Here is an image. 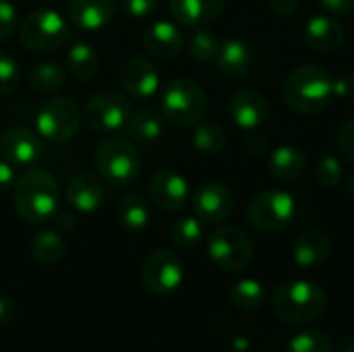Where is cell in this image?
Instances as JSON below:
<instances>
[{"mask_svg":"<svg viewBox=\"0 0 354 352\" xmlns=\"http://www.w3.org/2000/svg\"><path fill=\"white\" fill-rule=\"evenodd\" d=\"M15 210L29 224L54 218L60 201L56 178L44 170H29L15 183Z\"/></svg>","mask_w":354,"mask_h":352,"instance_id":"1","label":"cell"},{"mask_svg":"<svg viewBox=\"0 0 354 352\" xmlns=\"http://www.w3.org/2000/svg\"><path fill=\"white\" fill-rule=\"evenodd\" d=\"M334 79L317 64L295 68L284 81V100L299 114H317L332 100Z\"/></svg>","mask_w":354,"mask_h":352,"instance_id":"2","label":"cell"},{"mask_svg":"<svg viewBox=\"0 0 354 352\" xmlns=\"http://www.w3.org/2000/svg\"><path fill=\"white\" fill-rule=\"evenodd\" d=\"M272 305H274V313L282 322L290 326H305L317 322L324 315L328 297L317 284L295 280V282L280 284L274 290Z\"/></svg>","mask_w":354,"mask_h":352,"instance_id":"3","label":"cell"},{"mask_svg":"<svg viewBox=\"0 0 354 352\" xmlns=\"http://www.w3.org/2000/svg\"><path fill=\"white\" fill-rule=\"evenodd\" d=\"M95 166L106 183L129 187L139 176L141 158L133 143L124 139H106L95 149Z\"/></svg>","mask_w":354,"mask_h":352,"instance_id":"4","label":"cell"},{"mask_svg":"<svg viewBox=\"0 0 354 352\" xmlns=\"http://www.w3.org/2000/svg\"><path fill=\"white\" fill-rule=\"evenodd\" d=\"M205 91L191 79H174L162 93V112L174 124L189 127L199 122L205 114Z\"/></svg>","mask_w":354,"mask_h":352,"instance_id":"5","label":"cell"},{"mask_svg":"<svg viewBox=\"0 0 354 352\" xmlns=\"http://www.w3.org/2000/svg\"><path fill=\"white\" fill-rule=\"evenodd\" d=\"M71 31L66 21L50 8H39L29 12L21 27H19V37L25 48L35 50V52H52L58 50L60 46L66 44Z\"/></svg>","mask_w":354,"mask_h":352,"instance_id":"6","label":"cell"},{"mask_svg":"<svg viewBox=\"0 0 354 352\" xmlns=\"http://www.w3.org/2000/svg\"><path fill=\"white\" fill-rule=\"evenodd\" d=\"M295 212V197L282 189H272L253 197L247 207V220L261 232H280L292 222Z\"/></svg>","mask_w":354,"mask_h":352,"instance_id":"7","label":"cell"},{"mask_svg":"<svg viewBox=\"0 0 354 352\" xmlns=\"http://www.w3.org/2000/svg\"><path fill=\"white\" fill-rule=\"evenodd\" d=\"M209 259L228 272L245 270L253 259L251 239L236 226H222L214 230L207 239Z\"/></svg>","mask_w":354,"mask_h":352,"instance_id":"8","label":"cell"},{"mask_svg":"<svg viewBox=\"0 0 354 352\" xmlns=\"http://www.w3.org/2000/svg\"><path fill=\"white\" fill-rule=\"evenodd\" d=\"M131 104L118 91H100L89 98L83 110V120L95 133H116L131 118Z\"/></svg>","mask_w":354,"mask_h":352,"instance_id":"9","label":"cell"},{"mask_svg":"<svg viewBox=\"0 0 354 352\" xmlns=\"http://www.w3.org/2000/svg\"><path fill=\"white\" fill-rule=\"evenodd\" d=\"M79 122H81L79 106L68 98H54L39 108L35 118V129L39 137L60 143L77 133Z\"/></svg>","mask_w":354,"mask_h":352,"instance_id":"10","label":"cell"},{"mask_svg":"<svg viewBox=\"0 0 354 352\" xmlns=\"http://www.w3.org/2000/svg\"><path fill=\"white\" fill-rule=\"evenodd\" d=\"M185 278L180 259L170 251H153L141 268V282L147 293L156 297L172 295Z\"/></svg>","mask_w":354,"mask_h":352,"instance_id":"11","label":"cell"},{"mask_svg":"<svg viewBox=\"0 0 354 352\" xmlns=\"http://www.w3.org/2000/svg\"><path fill=\"white\" fill-rule=\"evenodd\" d=\"M41 151H44V145L39 141V135L29 129L17 127L0 135V156L2 160H6L8 164L17 168H27L35 164Z\"/></svg>","mask_w":354,"mask_h":352,"instance_id":"12","label":"cell"},{"mask_svg":"<svg viewBox=\"0 0 354 352\" xmlns=\"http://www.w3.org/2000/svg\"><path fill=\"white\" fill-rule=\"evenodd\" d=\"M118 81L122 89L135 98V100H147L151 98L160 87V73L153 62H149L143 56L129 58L118 75Z\"/></svg>","mask_w":354,"mask_h":352,"instance_id":"13","label":"cell"},{"mask_svg":"<svg viewBox=\"0 0 354 352\" xmlns=\"http://www.w3.org/2000/svg\"><path fill=\"white\" fill-rule=\"evenodd\" d=\"M193 210L199 220L218 224L230 218L234 210V197L228 187L220 183H205L193 197Z\"/></svg>","mask_w":354,"mask_h":352,"instance_id":"14","label":"cell"},{"mask_svg":"<svg viewBox=\"0 0 354 352\" xmlns=\"http://www.w3.org/2000/svg\"><path fill=\"white\" fill-rule=\"evenodd\" d=\"M149 197L162 212H178L189 199L187 178L174 170H160L149 183Z\"/></svg>","mask_w":354,"mask_h":352,"instance_id":"15","label":"cell"},{"mask_svg":"<svg viewBox=\"0 0 354 352\" xmlns=\"http://www.w3.org/2000/svg\"><path fill=\"white\" fill-rule=\"evenodd\" d=\"M228 112L236 127L245 131H255L268 120L270 106L263 93L255 89H241L230 98Z\"/></svg>","mask_w":354,"mask_h":352,"instance_id":"16","label":"cell"},{"mask_svg":"<svg viewBox=\"0 0 354 352\" xmlns=\"http://www.w3.org/2000/svg\"><path fill=\"white\" fill-rule=\"evenodd\" d=\"M305 41L313 52L334 54L344 44V27L328 15H315L305 25Z\"/></svg>","mask_w":354,"mask_h":352,"instance_id":"17","label":"cell"},{"mask_svg":"<svg viewBox=\"0 0 354 352\" xmlns=\"http://www.w3.org/2000/svg\"><path fill=\"white\" fill-rule=\"evenodd\" d=\"M332 239L319 228L303 230L292 245V259L303 270H313L330 259Z\"/></svg>","mask_w":354,"mask_h":352,"instance_id":"18","label":"cell"},{"mask_svg":"<svg viewBox=\"0 0 354 352\" xmlns=\"http://www.w3.org/2000/svg\"><path fill=\"white\" fill-rule=\"evenodd\" d=\"M114 0H68L66 17L68 21L85 31H95L108 25L114 17Z\"/></svg>","mask_w":354,"mask_h":352,"instance_id":"19","label":"cell"},{"mask_svg":"<svg viewBox=\"0 0 354 352\" xmlns=\"http://www.w3.org/2000/svg\"><path fill=\"white\" fill-rule=\"evenodd\" d=\"M224 4L226 0H170V12L180 25L199 29L214 23L222 15Z\"/></svg>","mask_w":354,"mask_h":352,"instance_id":"20","label":"cell"},{"mask_svg":"<svg viewBox=\"0 0 354 352\" xmlns=\"http://www.w3.org/2000/svg\"><path fill=\"white\" fill-rule=\"evenodd\" d=\"M214 62H216V68L220 75L236 79V77L249 75V71L253 66V54H251V48L243 39L230 37V39L220 41Z\"/></svg>","mask_w":354,"mask_h":352,"instance_id":"21","label":"cell"},{"mask_svg":"<svg viewBox=\"0 0 354 352\" xmlns=\"http://www.w3.org/2000/svg\"><path fill=\"white\" fill-rule=\"evenodd\" d=\"M66 201L81 214H93L104 201L102 180L93 174H77L66 187Z\"/></svg>","mask_w":354,"mask_h":352,"instance_id":"22","label":"cell"},{"mask_svg":"<svg viewBox=\"0 0 354 352\" xmlns=\"http://www.w3.org/2000/svg\"><path fill=\"white\" fill-rule=\"evenodd\" d=\"M183 33L180 29L170 21H158L153 23L143 37V46L151 56L158 58H174L183 50Z\"/></svg>","mask_w":354,"mask_h":352,"instance_id":"23","label":"cell"},{"mask_svg":"<svg viewBox=\"0 0 354 352\" xmlns=\"http://www.w3.org/2000/svg\"><path fill=\"white\" fill-rule=\"evenodd\" d=\"M305 168H307V158L295 145H280L270 156V172L280 183H292L301 178Z\"/></svg>","mask_w":354,"mask_h":352,"instance_id":"24","label":"cell"},{"mask_svg":"<svg viewBox=\"0 0 354 352\" xmlns=\"http://www.w3.org/2000/svg\"><path fill=\"white\" fill-rule=\"evenodd\" d=\"M127 127H129L131 137L141 141V143H156L164 135V120L153 110H137V112H133Z\"/></svg>","mask_w":354,"mask_h":352,"instance_id":"25","label":"cell"},{"mask_svg":"<svg viewBox=\"0 0 354 352\" xmlns=\"http://www.w3.org/2000/svg\"><path fill=\"white\" fill-rule=\"evenodd\" d=\"M118 222L129 232H141L149 224V207L145 199L137 193L122 197L118 203Z\"/></svg>","mask_w":354,"mask_h":352,"instance_id":"26","label":"cell"},{"mask_svg":"<svg viewBox=\"0 0 354 352\" xmlns=\"http://www.w3.org/2000/svg\"><path fill=\"white\" fill-rule=\"evenodd\" d=\"M66 66L71 71V75L79 81H89L95 77L97 68H100V58L95 54V50L89 46V44H75L71 50H68V56H66Z\"/></svg>","mask_w":354,"mask_h":352,"instance_id":"27","label":"cell"},{"mask_svg":"<svg viewBox=\"0 0 354 352\" xmlns=\"http://www.w3.org/2000/svg\"><path fill=\"white\" fill-rule=\"evenodd\" d=\"M31 253L39 263L52 266L64 257L66 245H64V239L60 237L58 230H41L31 241Z\"/></svg>","mask_w":354,"mask_h":352,"instance_id":"28","label":"cell"},{"mask_svg":"<svg viewBox=\"0 0 354 352\" xmlns=\"http://www.w3.org/2000/svg\"><path fill=\"white\" fill-rule=\"evenodd\" d=\"M228 299L241 311H255V309L263 307V303H266V288L261 286V282H257L253 278H245V280H239L236 284H232Z\"/></svg>","mask_w":354,"mask_h":352,"instance_id":"29","label":"cell"},{"mask_svg":"<svg viewBox=\"0 0 354 352\" xmlns=\"http://www.w3.org/2000/svg\"><path fill=\"white\" fill-rule=\"evenodd\" d=\"M226 131L218 122H199L193 131V145L205 156H220L226 149Z\"/></svg>","mask_w":354,"mask_h":352,"instance_id":"30","label":"cell"},{"mask_svg":"<svg viewBox=\"0 0 354 352\" xmlns=\"http://www.w3.org/2000/svg\"><path fill=\"white\" fill-rule=\"evenodd\" d=\"M64 81H66V73L56 62H41L29 75L31 87L39 93H56L58 89H62Z\"/></svg>","mask_w":354,"mask_h":352,"instance_id":"31","label":"cell"},{"mask_svg":"<svg viewBox=\"0 0 354 352\" xmlns=\"http://www.w3.org/2000/svg\"><path fill=\"white\" fill-rule=\"evenodd\" d=\"M170 239L176 247L183 249H195L203 241V226L195 216L178 218L170 226Z\"/></svg>","mask_w":354,"mask_h":352,"instance_id":"32","label":"cell"},{"mask_svg":"<svg viewBox=\"0 0 354 352\" xmlns=\"http://www.w3.org/2000/svg\"><path fill=\"white\" fill-rule=\"evenodd\" d=\"M189 54L191 58L199 60V62H207V60H214L216 54H218V48H220V39L216 37V33L199 27L191 33L189 37Z\"/></svg>","mask_w":354,"mask_h":352,"instance_id":"33","label":"cell"},{"mask_svg":"<svg viewBox=\"0 0 354 352\" xmlns=\"http://www.w3.org/2000/svg\"><path fill=\"white\" fill-rule=\"evenodd\" d=\"M284 352H332V340L319 330H305L288 342Z\"/></svg>","mask_w":354,"mask_h":352,"instance_id":"34","label":"cell"},{"mask_svg":"<svg viewBox=\"0 0 354 352\" xmlns=\"http://www.w3.org/2000/svg\"><path fill=\"white\" fill-rule=\"evenodd\" d=\"M315 178L324 189H334L342 180V164L336 156H324L315 168Z\"/></svg>","mask_w":354,"mask_h":352,"instance_id":"35","label":"cell"},{"mask_svg":"<svg viewBox=\"0 0 354 352\" xmlns=\"http://www.w3.org/2000/svg\"><path fill=\"white\" fill-rule=\"evenodd\" d=\"M19 64L17 60L8 54L0 50V95H8L19 87Z\"/></svg>","mask_w":354,"mask_h":352,"instance_id":"36","label":"cell"},{"mask_svg":"<svg viewBox=\"0 0 354 352\" xmlns=\"http://www.w3.org/2000/svg\"><path fill=\"white\" fill-rule=\"evenodd\" d=\"M336 147L340 151V156L344 160H348L351 164H354V118L346 120L338 135H336Z\"/></svg>","mask_w":354,"mask_h":352,"instance_id":"37","label":"cell"},{"mask_svg":"<svg viewBox=\"0 0 354 352\" xmlns=\"http://www.w3.org/2000/svg\"><path fill=\"white\" fill-rule=\"evenodd\" d=\"M17 27V8L10 0H0V41L8 39Z\"/></svg>","mask_w":354,"mask_h":352,"instance_id":"38","label":"cell"},{"mask_svg":"<svg viewBox=\"0 0 354 352\" xmlns=\"http://www.w3.org/2000/svg\"><path fill=\"white\" fill-rule=\"evenodd\" d=\"M158 6V0H122V8L131 19H145Z\"/></svg>","mask_w":354,"mask_h":352,"instance_id":"39","label":"cell"},{"mask_svg":"<svg viewBox=\"0 0 354 352\" xmlns=\"http://www.w3.org/2000/svg\"><path fill=\"white\" fill-rule=\"evenodd\" d=\"M332 95L340 100L342 104H353L354 102V73H346L340 79L334 81Z\"/></svg>","mask_w":354,"mask_h":352,"instance_id":"40","label":"cell"},{"mask_svg":"<svg viewBox=\"0 0 354 352\" xmlns=\"http://www.w3.org/2000/svg\"><path fill=\"white\" fill-rule=\"evenodd\" d=\"M245 145L251 154H263L268 149V139L263 133H259L257 129L255 131H249L247 139H245Z\"/></svg>","mask_w":354,"mask_h":352,"instance_id":"41","label":"cell"},{"mask_svg":"<svg viewBox=\"0 0 354 352\" xmlns=\"http://www.w3.org/2000/svg\"><path fill=\"white\" fill-rule=\"evenodd\" d=\"M15 166L6 160H0V193H6L15 187Z\"/></svg>","mask_w":354,"mask_h":352,"instance_id":"42","label":"cell"},{"mask_svg":"<svg viewBox=\"0 0 354 352\" xmlns=\"http://www.w3.org/2000/svg\"><path fill=\"white\" fill-rule=\"evenodd\" d=\"M266 2H268L270 10L280 15V17L292 15L299 8V4H301V0H266Z\"/></svg>","mask_w":354,"mask_h":352,"instance_id":"43","label":"cell"},{"mask_svg":"<svg viewBox=\"0 0 354 352\" xmlns=\"http://www.w3.org/2000/svg\"><path fill=\"white\" fill-rule=\"evenodd\" d=\"M324 8L334 15H351L354 10V0H319Z\"/></svg>","mask_w":354,"mask_h":352,"instance_id":"44","label":"cell"},{"mask_svg":"<svg viewBox=\"0 0 354 352\" xmlns=\"http://www.w3.org/2000/svg\"><path fill=\"white\" fill-rule=\"evenodd\" d=\"M17 315V305L8 299V297H2L0 295V328L8 326Z\"/></svg>","mask_w":354,"mask_h":352,"instance_id":"45","label":"cell"},{"mask_svg":"<svg viewBox=\"0 0 354 352\" xmlns=\"http://www.w3.org/2000/svg\"><path fill=\"white\" fill-rule=\"evenodd\" d=\"M54 220H56V230H60V232L75 230V218L71 214H58Z\"/></svg>","mask_w":354,"mask_h":352,"instance_id":"46","label":"cell"},{"mask_svg":"<svg viewBox=\"0 0 354 352\" xmlns=\"http://www.w3.org/2000/svg\"><path fill=\"white\" fill-rule=\"evenodd\" d=\"M336 352H354V336H346V338H342V342L338 344Z\"/></svg>","mask_w":354,"mask_h":352,"instance_id":"47","label":"cell"},{"mask_svg":"<svg viewBox=\"0 0 354 352\" xmlns=\"http://www.w3.org/2000/svg\"><path fill=\"white\" fill-rule=\"evenodd\" d=\"M348 195H351V199L354 201V172L353 176L348 178Z\"/></svg>","mask_w":354,"mask_h":352,"instance_id":"48","label":"cell"}]
</instances>
